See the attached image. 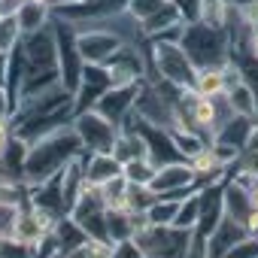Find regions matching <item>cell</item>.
<instances>
[{"label":"cell","mask_w":258,"mask_h":258,"mask_svg":"<svg viewBox=\"0 0 258 258\" xmlns=\"http://www.w3.org/2000/svg\"><path fill=\"white\" fill-rule=\"evenodd\" d=\"M82 140L76 131H49L43 134L25 158V179L31 185H40L46 179H52L55 173H61L79 152H82Z\"/></svg>","instance_id":"1"},{"label":"cell","mask_w":258,"mask_h":258,"mask_svg":"<svg viewBox=\"0 0 258 258\" xmlns=\"http://www.w3.org/2000/svg\"><path fill=\"white\" fill-rule=\"evenodd\" d=\"M195 182H198V173L191 167V161H173V164H164L158 167L155 179L149 182V188L161 198V195H170V191H182V195H195Z\"/></svg>","instance_id":"6"},{"label":"cell","mask_w":258,"mask_h":258,"mask_svg":"<svg viewBox=\"0 0 258 258\" xmlns=\"http://www.w3.org/2000/svg\"><path fill=\"white\" fill-rule=\"evenodd\" d=\"M198 219H201V191H198V195H188V198L179 204V213H176L173 225H176V228H185V231H195Z\"/></svg>","instance_id":"20"},{"label":"cell","mask_w":258,"mask_h":258,"mask_svg":"<svg viewBox=\"0 0 258 258\" xmlns=\"http://www.w3.org/2000/svg\"><path fill=\"white\" fill-rule=\"evenodd\" d=\"M225 216H231V219H237V222H246V216L252 213V195L243 188V185H228L225 188Z\"/></svg>","instance_id":"12"},{"label":"cell","mask_w":258,"mask_h":258,"mask_svg":"<svg viewBox=\"0 0 258 258\" xmlns=\"http://www.w3.org/2000/svg\"><path fill=\"white\" fill-rule=\"evenodd\" d=\"M228 103L237 115H255V91L246 82H237L234 88H228Z\"/></svg>","instance_id":"17"},{"label":"cell","mask_w":258,"mask_h":258,"mask_svg":"<svg viewBox=\"0 0 258 258\" xmlns=\"http://www.w3.org/2000/svg\"><path fill=\"white\" fill-rule=\"evenodd\" d=\"M179 204H182V201H176V198H158V201L146 210L149 225H173V219H176V213H179Z\"/></svg>","instance_id":"18"},{"label":"cell","mask_w":258,"mask_h":258,"mask_svg":"<svg viewBox=\"0 0 258 258\" xmlns=\"http://www.w3.org/2000/svg\"><path fill=\"white\" fill-rule=\"evenodd\" d=\"M16 19H19L22 31L37 34V31H40V25L46 22V4H37V0H22L19 10H16Z\"/></svg>","instance_id":"14"},{"label":"cell","mask_w":258,"mask_h":258,"mask_svg":"<svg viewBox=\"0 0 258 258\" xmlns=\"http://www.w3.org/2000/svg\"><path fill=\"white\" fill-rule=\"evenodd\" d=\"M88 258H112V243L109 240H91L88 237Z\"/></svg>","instance_id":"25"},{"label":"cell","mask_w":258,"mask_h":258,"mask_svg":"<svg viewBox=\"0 0 258 258\" xmlns=\"http://www.w3.org/2000/svg\"><path fill=\"white\" fill-rule=\"evenodd\" d=\"M155 61H158V70H161V76L167 82H173L179 88H191L195 85L198 70H195V64H191V58L185 55L182 46H176V43H158Z\"/></svg>","instance_id":"4"},{"label":"cell","mask_w":258,"mask_h":258,"mask_svg":"<svg viewBox=\"0 0 258 258\" xmlns=\"http://www.w3.org/2000/svg\"><path fill=\"white\" fill-rule=\"evenodd\" d=\"M76 134H79V140H82V146L88 149V152H112V146H115V124L106 118V115H100L97 109H85L82 115H79V121H76Z\"/></svg>","instance_id":"5"},{"label":"cell","mask_w":258,"mask_h":258,"mask_svg":"<svg viewBox=\"0 0 258 258\" xmlns=\"http://www.w3.org/2000/svg\"><path fill=\"white\" fill-rule=\"evenodd\" d=\"M85 243H88V240H85ZM85 243L76 246V249H70V252H64V258H88V246H85Z\"/></svg>","instance_id":"26"},{"label":"cell","mask_w":258,"mask_h":258,"mask_svg":"<svg viewBox=\"0 0 258 258\" xmlns=\"http://www.w3.org/2000/svg\"><path fill=\"white\" fill-rule=\"evenodd\" d=\"M191 118L201 124V127H219V112H216V97H204L198 94L195 103H191Z\"/></svg>","instance_id":"19"},{"label":"cell","mask_w":258,"mask_h":258,"mask_svg":"<svg viewBox=\"0 0 258 258\" xmlns=\"http://www.w3.org/2000/svg\"><path fill=\"white\" fill-rule=\"evenodd\" d=\"M198 16L204 19V25L222 28V25H225V16H228V7H225V0H201Z\"/></svg>","instance_id":"22"},{"label":"cell","mask_w":258,"mask_h":258,"mask_svg":"<svg viewBox=\"0 0 258 258\" xmlns=\"http://www.w3.org/2000/svg\"><path fill=\"white\" fill-rule=\"evenodd\" d=\"M134 94H137V82H131V85H112L97 103H94V109L100 112V115H106L112 124H118L121 121V115L131 109L137 100H134Z\"/></svg>","instance_id":"8"},{"label":"cell","mask_w":258,"mask_h":258,"mask_svg":"<svg viewBox=\"0 0 258 258\" xmlns=\"http://www.w3.org/2000/svg\"><path fill=\"white\" fill-rule=\"evenodd\" d=\"M134 240L140 243L146 258H185L188 243H191V231L176 228V225H149Z\"/></svg>","instance_id":"2"},{"label":"cell","mask_w":258,"mask_h":258,"mask_svg":"<svg viewBox=\"0 0 258 258\" xmlns=\"http://www.w3.org/2000/svg\"><path fill=\"white\" fill-rule=\"evenodd\" d=\"M82 167H85V182L88 185H103V182L121 176V161L112 152H88V161Z\"/></svg>","instance_id":"10"},{"label":"cell","mask_w":258,"mask_h":258,"mask_svg":"<svg viewBox=\"0 0 258 258\" xmlns=\"http://www.w3.org/2000/svg\"><path fill=\"white\" fill-rule=\"evenodd\" d=\"M22 34V25L16 19V13L0 16V55H7L10 49H16V40Z\"/></svg>","instance_id":"21"},{"label":"cell","mask_w":258,"mask_h":258,"mask_svg":"<svg viewBox=\"0 0 258 258\" xmlns=\"http://www.w3.org/2000/svg\"><path fill=\"white\" fill-rule=\"evenodd\" d=\"M249 49H252V55H255V61H258V25H252V37H249Z\"/></svg>","instance_id":"27"},{"label":"cell","mask_w":258,"mask_h":258,"mask_svg":"<svg viewBox=\"0 0 258 258\" xmlns=\"http://www.w3.org/2000/svg\"><path fill=\"white\" fill-rule=\"evenodd\" d=\"M52 234H55V240L61 243V252H70V249H76V246H82V243L88 240V234L79 228V222H76L70 213H67V216H61V219L55 222Z\"/></svg>","instance_id":"11"},{"label":"cell","mask_w":258,"mask_h":258,"mask_svg":"<svg viewBox=\"0 0 258 258\" xmlns=\"http://www.w3.org/2000/svg\"><path fill=\"white\" fill-rule=\"evenodd\" d=\"M155 173H158V167H155L149 158L127 161V164L121 167V176H124L127 182H134V185H149V182L155 179Z\"/></svg>","instance_id":"16"},{"label":"cell","mask_w":258,"mask_h":258,"mask_svg":"<svg viewBox=\"0 0 258 258\" xmlns=\"http://www.w3.org/2000/svg\"><path fill=\"white\" fill-rule=\"evenodd\" d=\"M134 216L131 210H106V231H109V243L118 240H131L134 237Z\"/></svg>","instance_id":"13"},{"label":"cell","mask_w":258,"mask_h":258,"mask_svg":"<svg viewBox=\"0 0 258 258\" xmlns=\"http://www.w3.org/2000/svg\"><path fill=\"white\" fill-rule=\"evenodd\" d=\"M222 258H258V237H246V240H240L237 246H231Z\"/></svg>","instance_id":"23"},{"label":"cell","mask_w":258,"mask_h":258,"mask_svg":"<svg viewBox=\"0 0 258 258\" xmlns=\"http://www.w3.org/2000/svg\"><path fill=\"white\" fill-rule=\"evenodd\" d=\"M182 49L191 58V64H198V67H216V61L222 58L225 40H222L219 28L191 25L188 31H182Z\"/></svg>","instance_id":"3"},{"label":"cell","mask_w":258,"mask_h":258,"mask_svg":"<svg viewBox=\"0 0 258 258\" xmlns=\"http://www.w3.org/2000/svg\"><path fill=\"white\" fill-rule=\"evenodd\" d=\"M246 237H249L246 225L237 222V219H231V216H225V219L219 222V228L210 234V258H222L231 246H237V243L246 240Z\"/></svg>","instance_id":"9"},{"label":"cell","mask_w":258,"mask_h":258,"mask_svg":"<svg viewBox=\"0 0 258 258\" xmlns=\"http://www.w3.org/2000/svg\"><path fill=\"white\" fill-rule=\"evenodd\" d=\"M112 258H146V252H143L140 243L131 237V240H118V243H112Z\"/></svg>","instance_id":"24"},{"label":"cell","mask_w":258,"mask_h":258,"mask_svg":"<svg viewBox=\"0 0 258 258\" xmlns=\"http://www.w3.org/2000/svg\"><path fill=\"white\" fill-rule=\"evenodd\" d=\"M76 49H79V55H82L88 64H106V61L121 49V43H118V37H112V34L94 28V31H88V34H79Z\"/></svg>","instance_id":"7"},{"label":"cell","mask_w":258,"mask_h":258,"mask_svg":"<svg viewBox=\"0 0 258 258\" xmlns=\"http://www.w3.org/2000/svg\"><path fill=\"white\" fill-rule=\"evenodd\" d=\"M195 88L204 97H219L225 91V70H219V67H201L198 79H195Z\"/></svg>","instance_id":"15"}]
</instances>
